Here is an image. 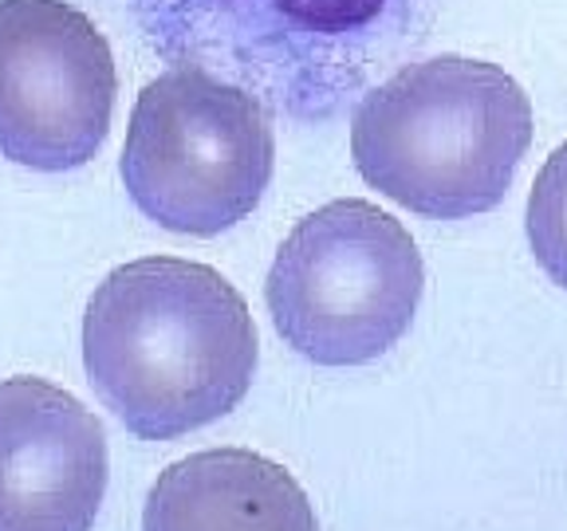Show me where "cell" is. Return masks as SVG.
I'll list each match as a JSON object with an SVG mask.
<instances>
[{
  "label": "cell",
  "instance_id": "9c48e42d",
  "mask_svg": "<svg viewBox=\"0 0 567 531\" xmlns=\"http://www.w3.org/2000/svg\"><path fill=\"white\" fill-rule=\"evenodd\" d=\"M524 225H528V244L536 264L559 288H567V142L551 150V158L536 174Z\"/></svg>",
  "mask_w": 567,
  "mask_h": 531
},
{
  "label": "cell",
  "instance_id": "7a4b0ae2",
  "mask_svg": "<svg viewBox=\"0 0 567 531\" xmlns=\"http://www.w3.org/2000/svg\"><path fill=\"white\" fill-rule=\"evenodd\" d=\"M528 146L524 87L465 55L406 63L367 91L351 118V158L367 186L430 221L496 209Z\"/></svg>",
  "mask_w": 567,
  "mask_h": 531
},
{
  "label": "cell",
  "instance_id": "52a82bcc",
  "mask_svg": "<svg viewBox=\"0 0 567 531\" xmlns=\"http://www.w3.org/2000/svg\"><path fill=\"white\" fill-rule=\"evenodd\" d=\"M142 531H319L292 472L252 449H205L154 480Z\"/></svg>",
  "mask_w": 567,
  "mask_h": 531
},
{
  "label": "cell",
  "instance_id": "6da1fadb",
  "mask_svg": "<svg viewBox=\"0 0 567 531\" xmlns=\"http://www.w3.org/2000/svg\"><path fill=\"white\" fill-rule=\"evenodd\" d=\"M257 358L245 295L197 260H131L99 283L83 315L91 386L142 441H174L233 414Z\"/></svg>",
  "mask_w": 567,
  "mask_h": 531
},
{
  "label": "cell",
  "instance_id": "ba28073f",
  "mask_svg": "<svg viewBox=\"0 0 567 531\" xmlns=\"http://www.w3.org/2000/svg\"><path fill=\"white\" fill-rule=\"evenodd\" d=\"M213 9H240L252 0H202ZM284 35L323 48L339 60L343 87H363L374 63L414 52L437 17V0H260Z\"/></svg>",
  "mask_w": 567,
  "mask_h": 531
},
{
  "label": "cell",
  "instance_id": "3957f363",
  "mask_svg": "<svg viewBox=\"0 0 567 531\" xmlns=\"http://www.w3.org/2000/svg\"><path fill=\"white\" fill-rule=\"evenodd\" d=\"M410 229L363 197L308 212L272 260L265 300L280 339L316 366H363L399 343L422 303Z\"/></svg>",
  "mask_w": 567,
  "mask_h": 531
},
{
  "label": "cell",
  "instance_id": "5b68a950",
  "mask_svg": "<svg viewBox=\"0 0 567 531\" xmlns=\"http://www.w3.org/2000/svg\"><path fill=\"white\" fill-rule=\"evenodd\" d=\"M115 55L68 0H0V158L40 174L87 166L111 131Z\"/></svg>",
  "mask_w": 567,
  "mask_h": 531
},
{
  "label": "cell",
  "instance_id": "8992f818",
  "mask_svg": "<svg viewBox=\"0 0 567 531\" xmlns=\"http://www.w3.org/2000/svg\"><path fill=\"white\" fill-rule=\"evenodd\" d=\"M103 421L44 378L0 382V531H91L106 492Z\"/></svg>",
  "mask_w": 567,
  "mask_h": 531
},
{
  "label": "cell",
  "instance_id": "277c9868",
  "mask_svg": "<svg viewBox=\"0 0 567 531\" xmlns=\"http://www.w3.org/2000/svg\"><path fill=\"white\" fill-rule=\"evenodd\" d=\"M272 166L265 106L202 67H169L142 87L118 162L131 201L186 237H217L245 221Z\"/></svg>",
  "mask_w": 567,
  "mask_h": 531
}]
</instances>
